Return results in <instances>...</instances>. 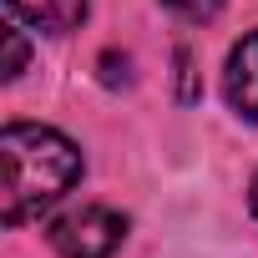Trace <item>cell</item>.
Here are the masks:
<instances>
[{
	"label": "cell",
	"instance_id": "obj_2",
	"mask_svg": "<svg viewBox=\"0 0 258 258\" xmlns=\"http://www.w3.org/2000/svg\"><path fill=\"white\" fill-rule=\"evenodd\" d=\"M46 238H51V248L61 258H111L121 248V238H126V218L111 213V208L86 203V208H71V213L51 218Z\"/></svg>",
	"mask_w": 258,
	"mask_h": 258
},
{
	"label": "cell",
	"instance_id": "obj_3",
	"mask_svg": "<svg viewBox=\"0 0 258 258\" xmlns=\"http://www.w3.org/2000/svg\"><path fill=\"white\" fill-rule=\"evenodd\" d=\"M223 96L228 106L258 126V31H248L233 51H228V71H223Z\"/></svg>",
	"mask_w": 258,
	"mask_h": 258
},
{
	"label": "cell",
	"instance_id": "obj_6",
	"mask_svg": "<svg viewBox=\"0 0 258 258\" xmlns=\"http://www.w3.org/2000/svg\"><path fill=\"white\" fill-rule=\"evenodd\" d=\"M167 11H177L182 21H213L223 11V0H162Z\"/></svg>",
	"mask_w": 258,
	"mask_h": 258
},
{
	"label": "cell",
	"instance_id": "obj_5",
	"mask_svg": "<svg viewBox=\"0 0 258 258\" xmlns=\"http://www.w3.org/2000/svg\"><path fill=\"white\" fill-rule=\"evenodd\" d=\"M26 71V36L21 26H6V81H16Z\"/></svg>",
	"mask_w": 258,
	"mask_h": 258
},
{
	"label": "cell",
	"instance_id": "obj_7",
	"mask_svg": "<svg viewBox=\"0 0 258 258\" xmlns=\"http://www.w3.org/2000/svg\"><path fill=\"white\" fill-rule=\"evenodd\" d=\"M253 218H258V177H253Z\"/></svg>",
	"mask_w": 258,
	"mask_h": 258
},
{
	"label": "cell",
	"instance_id": "obj_1",
	"mask_svg": "<svg viewBox=\"0 0 258 258\" xmlns=\"http://www.w3.org/2000/svg\"><path fill=\"white\" fill-rule=\"evenodd\" d=\"M0 167H6V192H0V218L6 228H21L26 218L46 213L71 182L81 177V152L56 126L11 121L0 132Z\"/></svg>",
	"mask_w": 258,
	"mask_h": 258
},
{
	"label": "cell",
	"instance_id": "obj_4",
	"mask_svg": "<svg viewBox=\"0 0 258 258\" xmlns=\"http://www.w3.org/2000/svg\"><path fill=\"white\" fill-rule=\"evenodd\" d=\"M6 6H11L16 21H26L36 31H51V36L76 31L86 21V0H6Z\"/></svg>",
	"mask_w": 258,
	"mask_h": 258
}]
</instances>
